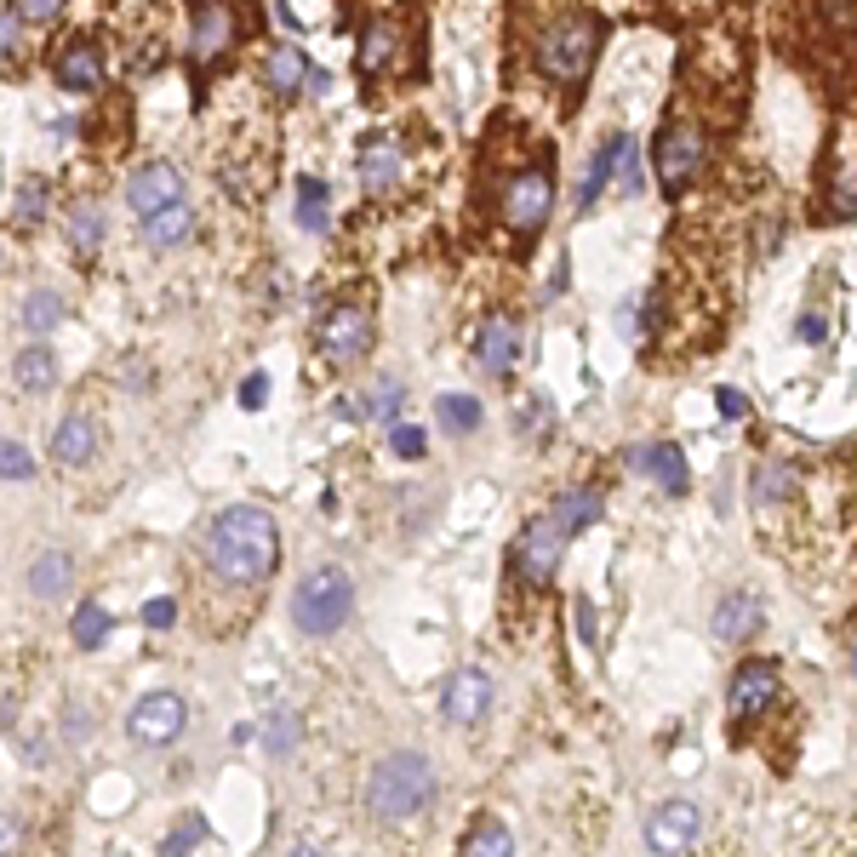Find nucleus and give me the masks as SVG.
<instances>
[{"label": "nucleus", "mask_w": 857, "mask_h": 857, "mask_svg": "<svg viewBox=\"0 0 857 857\" xmlns=\"http://www.w3.org/2000/svg\"><path fill=\"white\" fill-rule=\"evenodd\" d=\"M207 566L223 584L258 589L281 566V526L258 503H230L212 526H207Z\"/></svg>", "instance_id": "nucleus-1"}, {"label": "nucleus", "mask_w": 857, "mask_h": 857, "mask_svg": "<svg viewBox=\"0 0 857 857\" xmlns=\"http://www.w3.org/2000/svg\"><path fill=\"white\" fill-rule=\"evenodd\" d=\"M600 40H607V23L589 7H566L554 12L543 30H538V74L554 86H566L577 97V86L589 81V69L600 58Z\"/></svg>", "instance_id": "nucleus-2"}, {"label": "nucleus", "mask_w": 857, "mask_h": 857, "mask_svg": "<svg viewBox=\"0 0 857 857\" xmlns=\"http://www.w3.org/2000/svg\"><path fill=\"white\" fill-rule=\"evenodd\" d=\"M428 800H435V766L423 761V754H384V761L372 766L366 777V812L377 823H412L428 812Z\"/></svg>", "instance_id": "nucleus-3"}, {"label": "nucleus", "mask_w": 857, "mask_h": 857, "mask_svg": "<svg viewBox=\"0 0 857 857\" xmlns=\"http://www.w3.org/2000/svg\"><path fill=\"white\" fill-rule=\"evenodd\" d=\"M355 612V577L343 566H315L304 572V584L292 589V623L304 635H338Z\"/></svg>", "instance_id": "nucleus-4"}, {"label": "nucleus", "mask_w": 857, "mask_h": 857, "mask_svg": "<svg viewBox=\"0 0 857 857\" xmlns=\"http://www.w3.org/2000/svg\"><path fill=\"white\" fill-rule=\"evenodd\" d=\"M777 697H784V669H777L772 658H749L738 674H732V692H726V715H732V738L743 743L754 726H761L772 709H777Z\"/></svg>", "instance_id": "nucleus-5"}, {"label": "nucleus", "mask_w": 857, "mask_h": 857, "mask_svg": "<svg viewBox=\"0 0 857 857\" xmlns=\"http://www.w3.org/2000/svg\"><path fill=\"white\" fill-rule=\"evenodd\" d=\"M554 212V155L538 161V166H520L509 184H503V223L520 235V240H532L543 223Z\"/></svg>", "instance_id": "nucleus-6"}, {"label": "nucleus", "mask_w": 857, "mask_h": 857, "mask_svg": "<svg viewBox=\"0 0 857 857\" xmlns=\"http://www.w3.org/2000/svg\"><path fill=\"white\" fill-rule=\"evenodd\" d=\"M235 40H240V17H235L230 0H195V12H189V40H184L189 69L207 74L218 58L235 52Z\"/></svg>", "instance_id": "nucleus-7"}, {"label": "nucleus", "mask_w": 857, "mask_h": 857, "mask_svg": "<svg viewBox=\"0 0 857 857\" xmlns=\"http://www.w3.org/2000/svg\"><path fill=\"white\" fill-rule=\"evenodd\" d=\"M566 526L554 520V515H538V520H526V532L515 538V554H509V566H515V584L520 589H543L554 566H561V554H566Z\"/></svg>", "instance_id": "nucleus-8"}, {"label": "nucleus", "mask_w": 857, "mask_h": 857, "mask_svg": "<svg viewBox=\"0 0 857 857\" xmlns=\"http://www.w3.org/2000/svg\"><path fill=\"white\" fill-rule=\"evenodd\" d=\"M184 726H189V703L178 692H149V697H138L132 709H126V738L143 743V749L178 743Z\"/></svg>", "instance_id": "nucleus-9"}, {"label": "nucleus", "mask_w": 857, "mask_h": 857, "mask_svg": "<svg viewBox=\"0 0 857 857\" xmlns=\"http://www.w3.org/2000/svg\"><path fill=\"white\" fill-rule=\"evenodd\" d=\"M315 349L332 366H355L366 349H372V309L361 304H338L332 315L320 320V332H315Z\"/></svg>", "instance_id": "nucleus-10"}, {"label": "nucleus", "mask_w": 857, "mask_h": 857, "mask_svg": "<svg viewBox=\"0 0 857 857\" xmlns=\"http://www.w3.org/2000/svg\"><path fill=\"white\" fill-rule=\"evenodd\" d=\"M492 697H497V686H492L486 669H458V674H446V686H441V715L451 726H481Z\"/></svg>", "instance_id": "nucleus-11"}, {"label": "nucleus", "mask_w": 857, "mask_h": 857, "mask_svg": "<svg viewBox=\"0 0 857 857\" xmlns=\"http://www.w3.org/2000/svg\"><path fill=\"white\" fill-rule=\"evenodd\" d=\"M172 200H184V172L172 161H143L132 178H126V207H132L138 218L172 207Z\"/></svg>", "instance_id": "nucleus-12"}, {"label": "nucleus", "mask_w": 857, "mask_h": 857, "mask_svg": "<svg viewBox=\"0 0 857 857\" xmlns=\"http://www.w3.org/2000/svg\"><path fill=\"white\" fill-rule=\"evenodd\" d=\"M400 178H407V155H400V138L395 132H372L361 143V189L377 200V195H389Z\"/></svg>", "instance_id": "nucleus-13"}, {"label": "nucleus", "mask_w": 857, "mask_h": 857, "mask_svg": "<svg viewBox=\"0 0 857 857\" xmlns=\"http://www.w3.org/2000/svg\"><path fill=\"white\" fill-rule=\"evenodd\" d=\"M97 451H104V423H97L92 412H69V418L52 428V463L86 469Z\"/></svg>", "instance_id": "nucleus-14"}, {"label": "nucleus", "mask_w": 857, "mask_h": 857, "mask_svg": "<svg viewBox=\"0 0 857 857\" xmlns=\"http://www.w3.org/2000/svg\"><path fill=\"white\" fill-rule=\"evenodd\" d=\"M697 829H703V812L692 800H664L646 823V846L651 852H686L697 841Z\"/></svg>", "instance_id": "nucleus-15"}, {"label": "nucleus", "mask_w": 857, "mask_h": 857, "mask_svg": "<svg viewBox=\"0 0 857 857\" xmlns=\"http://www.w3.org/2000/svg\"><path fill=\"white\" fill-rule=\"evenodd\" d=\"M52 81L63 92H97L104 86V52H97V40H69L58 63H52Z\"/></svg>", "instance_id": "nucleus-16"}, {"label": "nucleus", "mask_w": 857, "mask_h": 857, "mask_svg": "<svg viewBox=\"0 0 857 857\" xmlns=\"http://www.w3.org/2000/svg\"><path fill=\"white\" fill-rule=\"evenodd\" d=\"M474 355H481V366H486L492 377H509L515 361H520V326H515L509 315H492V320L481 326V338H474Z\"/></svg>", "instance_id": "nucleus-17"}, {"label": "nucleus", "mask_w": 857, "mask_h": 857, "mask_svg": "<svg viewBox=\"0 0 857 857\" xmlns=\"http://www.w3.org/2000/svg\"><path fill=\"white\" fill-rule=\"evenodd\" d=\"M629 469L651 474V481H658L664 492H674V497L686 492V481H692V474H686V458H680V446H664V441H658V446H635V451H629Z\"/></svg>", "instance_id": "nucleus-18"}, {"label": "nucleus", "mask_w": 857, "mask_h": 857, "mask_svg": "<svg viewBox=\"0 0 857 857\" xmlns=\"http://www.w3.org/2000/svg\"><path fill=\"white\" fill-rule=\"evenodd\" d=\"M138 223H143V240L155 246V251H172V246H184V240L195 235V212H189V200H172V207L149 212V218H138Z\"/></svg>", "instance_id": "nucleus-19"}, {"label": "nucleus", "mask_w": 857, "mask_h": 857, "mask_svg": "<svg viewBox=\"0 0 857 857\" xmlns=\"http://www.w3.org/2000/svg\"><path fill=\"white\" fill-rule=\"evenodd\" d=\"M304 74H309V58L297 52L292 40H286V46H269V58H263V86H269L274 97H297V92H304Z\"/></svg>", "instance_id": "nucleus-20"}, {"label": "nucleus", "mask_w": 857, "mask_h": 857, "mask_svg": "<svg viewBox=\"0 0 857 857\" xmlns=\"http://www.w3.org/2000/svg\"><path fill=\"white\" fill-rule=\"evenodd\" d=\"M69 554L63 549H46V554H35L30 561V595L35 600H63L69 595Z\"/></svg>", "instance_id": "nucleus-21"}, {"label": "nucleus", "mask_w": 857, "mask_h": 857, "mask_svg": "<svg viewBox=\"0 0 857 857\" xmlns=\"http://www.w3.org/2000/svg\"><path fill=\"white\" fill-rule=\"evenodd\" d=\"M623 138L629 132H618V138H607L595 149V161H589V172H584V189H577V212H589L600 195H607V184H612V166H618V155H623Z\"/></svg>", "instance_id": "nucleus-22"}, {"label": "nucleus", "mask_w": 857, "mask_h": 857, "mask_svg": "<svg viewBox=\"0 0 857 857\" xmlns=\"http://www.w3.org/2000/svg\"><path fill=\"white\" fill-rule=\"evenodd\" d=\"M754 629H761V600L754 595H732L715 607V635L720 641H749Z\"/></svg>", "instance_id": "nucleus-23"}, {"label": "nucleus", "mask_w": 857, "mask_h": 857, "mask_svg": "<svg viewBox=\"0 0 857 857\" xmlns=\"http://www.w3.org/2000/svg\"><path fill=\"white\" fill-rule=\"evenodd\" d=\"M12 377H17V384L30 389V395H46V389L58 384V355H52L46 343H30V349H23V355L12 361Z\"/></svg>", "instance_id": "nucleus-24"}, {"label": "nucleus", "mask_w": 857, "mask_h": 857, "mask_svg": "<svg viewBox=\"0 0 857 857\" xmlns=\"http://www.w3.org/2000/svg\"><path fill=\"white\" fill-rule=\"evenodd\" d=\"M600 509H607V503H600V492H589V486H572V492H561L554 497V520L566 526V532H584V526H595L600 520Z\"/></svg>", "instance_id": "nucleus-25"}, {"label": "nucleus", "mask_w": 857, "mask_h": 857, "mask_svg": "<svg viewBox=\"0 0 857 857\" xmlns=\"http://www.w3.org/2000/svg\"><path fill=\"white\" fill-rule=\"evenodd\" d=\"M297 230H304V235H326V230H332V200H326V184L320 178L297 184Z\"/></svg>", "instance_id": "nucleus-26"}, {"label": "nucleus", "mask_w": 857, "mask_h": 857, "mask_svg": "<svg viewBox=\"0 0 857 857\" xmlns=\"http://www.w3.org/2000/svg\"><path fill=\"white\" fill-rule=\"evenodd\" d=\"M435 412H441L446 435H474V428H481V400L474 395H441Z\"/></svg>", "instance_id": "nucleus-27"}, {"label": "nucleus", "mask_w": 857, "mask_h": 857, "mask_svg": "<svg viewBox=\"0 0 857 857\" xmlns=\"http://www.w3.org/2000/svg\"><path fill=\"white\" fill-rule=\"evenodd\" d=\"M104 230H109V223H104V207H74V212H69V246L81 251V258H92V251L104 246Z\"/></svg>", "instance_id": "nucleus-28"}, {"label": "nucleus", "mask_w": 857, "mask_h": 857, "mask_svg": "<svg viewBox=\"0 0 857 857\" xmlns=\"http://www.w3.org/2000/svg\"><path fill=\"white\" fill-rule=\"evenodd\" d=\"M395 23H372L366 30V40H361V52H355V63H361V74H384L389 69V58H395Z\"/></svg>", "instance_id": "nucleus-29"}, {"label": "nucleus", "mask_w": 857, "mask_h": 857, "mask_svg": "<svg viewBox=\"0 0 857 857\" xmlns=\"http://www.w3.org/2000/svg\"><path fill=\"white\" fill-rule=\"evenodd\" d=\"M23 326H30L35 338L58 332V326H63V297L58 292H30V297H23Z\"/></svg>", "instance_id": "nucleus-30"}, {"label": "nucleus", "mask_w": 857, "mask_h": 857, "mask_svg": "<svg viewBox=\"0 0 857 857\" xmlns=\"http://www.w3.org/2000/svg\"><path fill=\"white\" fill-rule=\"evenodd\" d=\"M400 400H407V389H400V377H377V384L361 395V418L389 423V418H400Z\"/></svg>", "instance_id": "nucleus-31"}, {"label": "nucleus", "mask_w": 857, "mask_h": 857, "mask_svg": "<svg viewBox=\"0 0 857 857\" xmlns=\"http://www.w3.org/2000/svg\"><path fill=\"white\" fill-rule=\"evenodd\" d=\"M104 641H109V612L97 607V600H86V607L74 612V646H81V651H97Z\"/></svg>", "instance_id": "nucleus-32"}, {"label": "nucleus", "mask_w": 857, "mask_h": 857, "mask_svg": "<svg viewBox=\"0 0 857 857\" xmlns=\"http://www.w3.org/2000/svg\"><path fill=\"white\" fill-rule=\"evenodd\" d=\"M509 846H515V835L497 818H486L481 829H469V835H463V852H509Z\"/></svg>", "instance_id": "nucleus-33"}, {"label": "nucleus", "mask_w": 857, "mask_h": 857, "mask_svg": "<svg viewBox=\"0 0 857 857\" xmlns=\"http://www.w3.org/2000/svg\"><path fill=\"white\" fill-rule=\"evenodd\" d=\"M30 474H35V458L17 441L0 435V481H30Z\"/></svg>", "instance_id": "nucleus-34"}, {"label": "nucleus", "mask_w": 857, "mask_h": 857, "mask_svg": "<svg viewBox=\"0 0 857 857\" xmlns=\"http://www.w3.org/2000/svg\"><path fill=\"white\" fill-rule=\"evenodd\" d=\"M263 743H269V754H292L297 749V715H269V726H263Z\"/></svg>", "instance_id": "nucleus-35"}, {"label": "nucleus", "mask_w": 857, "mask_h": 857, "mask_svg": "<svg viewBox=\"0 0 857 857\" xmlns=\"http://www.w3.org/2000/svg\"><path fill=\"white\" fill-rule=\"evenodd\" d=\"M63 7H69V0H12V12H17L23 23H40V30H46V23H58Z\"/></svg>", "instance_id": "nucleus-36"}, {"label": "nucleus", "mask_w": 857, "mask_h": 857, "mask_svg": "<svg viewBox=\"0 0 857 857\" xmlns=\"http://www.w3.org/2000/svg\"><path fill=\"white\" fill-rule=\"evenodd\" d=\"M200 841H207V818H184V823L166 835V857H178V852H189V846H200Z\"/></svg>", "instance_id": "nucleus-37"}, {"label": "nucleus", "mask_w": 857, "mask_h": 857, "mask_svg": "<svg viewBox=\"0 0 857 857\" xmlns=\"http://www.w3.org/2000/svg\"><path fill=\"white\" fill-rule=\"evenodd\" d=\"M389 451H395V458H423V428L418 423H395L389 428Z\"/></svg>", "instance_id": "nucleus-38"}, {"label": "nucleus", "mask_w": 857, "mask_h": 857, "mask_svg": "<svg viewBox=\"0 0 857 857\" xmlns=\"http://www.w3.org/2000/svg\"><path fill=\"white\" fill-rule=\"evenodd\" d=\"M17 40H23V17L12 7H0V63L17 52Z\"/></svg>", "instance_id": "nucleus-39"}, {"label": "nucleus", "mask_w": 857, "mask_h": 857, "mask_svg": "<svg viewBox=\"0 0 857 857\" xmlns=\"http://www.w3.org/2000/svg\"><path fill=\"white\" fill-rule=\"evenodd\" d=\"M40 212H46V184L35 178V184H23V195H17V218L23 223H40Z\"/></svg>", "instance_id": "nucleus-40"}, {"label": "nucleus", "mask_w": 857, "mask_h": 857, "mask_svg": "<svg viewBox=\"0 0 857 857\" xmlns=\"http://www.w3.org/2000/svg\"><path fill=\"white\" fill-rule=\"evenodd\" d=\"M143 623H149V629H172V623H178V600H172V595H155V600L143 607Z\"/></svg>", "instance_id": "nucleus-41"}, {"label": "nucleus", "mask_w": 857, "mask_h": 857, "mask_svg": "<svg viewBox=\"0 0 857 857\" xmlns=\"http://www.w3.org/2000/svg\"><path fill=\"white\" fill-rule=\"evenodd\" d=\"M623 195H635L641 189V149H635V138H623Z\"/></svg>", "instance_id": "nucleus-42"}, {"label": "nucleus", "mask_w": 857, "mask_h": 857, "mask_svg": "<svg viewBox=\"0 0 857 857\" xmlns=\"http://www.w3.org/2000/svg\"><path fill=\"white\" fill-rule=\"evenodd\" d=\"M263 395H269V377H263V372H251L246 384H240V407H246V412H258V407H263Z\"/></svg>", "instance_id": "nucleus-43"}, {"label": "nucleus", "mask_w": 857, "mask_h": 857, "mask_svg": "<svg viewBox=\"0 0 857 857\" xmlns=\"http://www.w3.org/2000/svg\"><path fill=\"white\" fill-rule=\"evenodd\" d=\"M63 732H69V743H86V738L97 732V720H92V715L81 709V703H74V709H69V726H63Z\"/></svg>", "instance_id": "nucleus-44"}, {"label": "nucleus", "mask_w": 857, "mask_h": 857, "mask_svg": "<svg viewBox=\"0 0 857 857\" xmlns=\"http://www.w3.org/2000/svg\"><path fill=\"white\" fill-rule=\"evenodd\" d=\"M304 92H309V97H326V92H332V74L309 63V74H304Z\"/></svg>", "instance_id": "nucleus-45"}, {"label": "nucleus", "mask_w": 857, "mask_h": 857, "mask_svg": "<svg viewBox=\"0 0 857 857\" xmlns=\"http://www.w3.org/2000/svg\"><path fill=\"white\" fill-rule=\"evenodd\" d=\"M720 412H726V418H749V400H743L738 389H720Z\"/></svg>", "instance_id": "nucleus-46"}, {"label": "nucleus", "mask_w": 857, "mask_h": 857, "mask_svg": "<svg viewBox=\"0 0 857 857\" xmlns=\"http://www.w3.org/2000/svg\"><path fill=\"white\" fill-rule=\"evenodd\" d=\"M274 12H281V23H286V30H292V35H297V30H304V23H297V12L286 7V0H274Z\"/></svg>", "instance_id": "nucleus-47"}, {"label": "nucleus", "mask_w": 857, "mask_h": 857, "mask_svg": "<svg viewBox=\"0 0 857 857\" xmlns=\"http://www.w3.org/2000/svg\"><path fill=\"white\" fill-rule=\"evenodd\" d=\"M852 674H857V641H852Z\"/></svg>", "instance_id": "nucleus-48"}]
</instances>
